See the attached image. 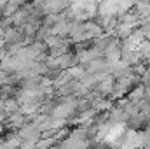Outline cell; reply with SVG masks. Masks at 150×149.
Masks as SVG:
<instances>
[{
    "label": "cell",
    "mask_w": 150,
    "mask_h": 149,
    "mask_svg": "<svg viewBox=\"0 0 150 149\" xmlns=\"http://www.w3.org/2000/svg\"><path fill=\"white\" fill-rule=\"evenodd\" d=\"M40 130L35 123H30V125H23L19 128V137L23 139V142H37L40 139Z\"/></svg>",
    "instance_id": "1"
}]
</instances>
